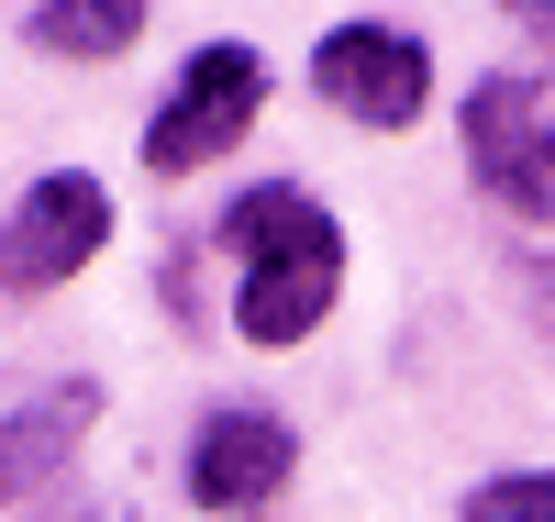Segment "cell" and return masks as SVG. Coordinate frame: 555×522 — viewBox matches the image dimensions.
<instances>
[{"instance_id":"cell-1","label":"cell","mask_w":555,"mask_h":522,"mask_svg":"<svg viewBox=\"0 0 555 522\" xmlns=\"http://www.w3.org/2000/svg\"><path fill=\"white\" fill-rule=\"evenodd\" d=\"M222 256H234V334L245 345H300L345 301V222L289 178H267L222 212Z\"/></svg>"},{"instance_id":"cell-2","label":"cell","mask_w":555,"mask_h":522,"mask_svg":"<svg viewBox=\"0 0 555 522\" xmlns=\"http://www.w3.org/2000/svg\"><path fill=\"white\" fill-rule=\"evenodd\" d=\"M256 112H267V56L256 44H201V56L178 67V89L156 101V123H145V167L190 178L211 156H234L256 133Z\"/></svg>"},{"instance_id":"cell-3","label":"cell","mask_w":555,"mask_h":522,"mask_svg":"<svg viewBox=\"0 0 555 522\" xmlns=\"http://www.w3.org/2000/svg\"><path fill=\"white\" fill-rule=\"evenodd\" d=\"M467 167L500 212L555 222V89L544 78H478L467 89Z\"/></svg>"},{"instance_id":"cell-4","label":"cell","mask_w":555,"mask_h":522,"mask_svg":"<svg viewBox=\"0 0 555 522\" xmlns=\"http://www.w3.org/2000/svg\"><path fill=\"white\" fill-rule=\"evenodd\" d=\"M101 245H112V189L89 167H56V178H34L12 201V222H0V290L44 301V290H67Z\"/></svg>"},{"instance_id":"cell-5","label":"cell","mask_w":555,"mask_h":522,"mask_svg":"<svg viewBox=\"0 0 555 522\" xmlns=\"http://www.w3.org/2000/svg\"><path fill=\"white\" fill-rule=\"evenodd\" d=\"M311 89L345 123H366V133H411L423 101H434V56H423V34H400V23H334L311 44Z\"/></svg>"},{"instance_id":"cell-6","label":"cell","mask_w":555,"mask_h":522,"mask_svg":"<svg viewBox=\"0 0 555 522\" xmlns=\"http://www.w3.org/2000/svg\"><path fill=\"white\" fill-rule=\"evenodd\" d=\"M300 467V434L278 411H211L190 434V500L201 511H267Z\"/></svg>"},{"instance_id":"cell-7","label":"cell","mask_w":555,"mask_h":522,"mask_svg":"<svg viewBox=\"0 0 555 522\" xmlns=\"http://www.w3.org/2000/svg\"><path fill=\"white\" fill-rule=\"evenodd\" d=\"M89 411H101V390L89 378H67V390H44V400H23L12 422H0V500H34L56 467L78 456V434H89Z\"/></svg>"},{"instance_id":"cell-8","label":"cell","mask_w":555,"mask_h":522,"mask_svg":"<svg viewBox=\"0 0 555 522\" xmlns=\"http://www.w3.org/2000/svg\"><path fill=\"white\" fill-rule=\"evenodd\" d=\"M145 12H156V0H34V12H23V34H34V56L101 67V56H122V44L145 34Z\"/></svg>"},{"instance_id":"cell-9","label":"cell","mask_w":555,"mask_h":522,"mask_svg":"<svg viewBox=\"0 0 555 522\" xmlns=\"http://www.w3.org/2000/svg\"><path fill=\"white\" fill-rule=\"evenodd\" d=\"M467 522H555V467H512L467 500Z\"/></svg>"},{"instance_id":"cell-10","label":"cell","mask_w":555,"mask_h":522,"mask_svg":"<svg viewBox=\"0 0 555 522\" xmlns=\"http://www.w3.org/2000/svg\"><path fill=\"white\" fill-rule=\"evenodd\" d=\"M500 12H512V23H522V34L544 44V56H555V0H500Z\"/></svg>"}]
</instances>
